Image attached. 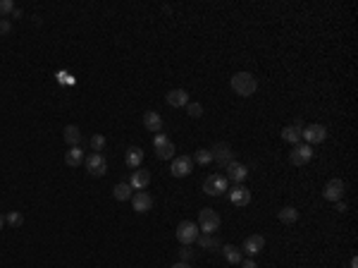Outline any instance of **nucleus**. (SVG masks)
<instances>
[{
	"label": "nucleus",
	"instance_id": "f257e3e1",
	"mask_svg": "<svg viewBox=\"0 0 358 268\" xmlns=\"http://www.w3.org/2000/svg\"><path fill=\"white\" fill-rule=\"evenodd\" d=\"M258 89V82L251 72H236L232 77V91L239 96H253Z\"/></svg>",
	"mask_w": 358,
	"mask_h": 268
},
{
	"label": "nucleus",
	"instance_id": "f03ea898",
	"mask_svg": "<svg viewBox=\"0 0 358 268\" xmlns=\"http://www.w3.org/2000/svg\"><path fill=\"white\" fill-rule=\"evenodd\" d=\"M220 228V216L213 208H201L198 213V230L203 235H213L215 230Z\"/></svg>",
	"mask_w": 358,
	"mask_h": 268
},
{
	"label": "nucleus",
	"instance_id": "7ed1b4c3",
	"mask_svg": "<svg viewBox=\"0 0 358 268\" xmlns=\"http://www.w3.org/2000/svg\"><path fill=\"white\" fill-rule=\"evenodd\" d=\"M198 235H201V230H198V225L191 221H182L177 225V239L182 242L184 247L194 245L196 239H198Z\"/></svg>",
	"mask_w": 358,
	"mask_h": 268
},
{
	"label": "nucleus",
	"instance_id": "20e7f679",
	"mask_svg": "<svg viewBox=\"0 0 358 268\" xmlns=\"http://www.w3.org/2000/svg\"><path fill=\"white\" fill-rule=\"evenodd\" d=\"M227 187H229V182H227L225 175H211L208 180L203 182V194H208V197H220V194H225Z\"/></svg>",
	"mask_w": 358,
	"mask_h": 268
},
{
	"label": "nucleus",
	"instance_id": "39448f33",
	"mask_svg": "<svg viewBox=\"0 0 358 268\" xmlns=\"http://www.w3.org/2000/svg\"><path fill=\"white\" fill-rule=\"evenodd\" d=\"M86 173L94 175V177H103L108 173V160L103 158V153H91L86 158Z\"/></svg>",
	"mask_w": 358,
	"mask_h": 268
},
{
	"label": "nucleus",
	"instance_id": "423d86ee",
	"mask_svg": "<svg viewBox=\"0 0 358 268\" xmlns=\"http://www.w3.org/2000/svg\"><path fill=\"white\" fill-rule=\"evenodd\" d=\"M344 192H346V184H344V180L335 177V180H330V182L325 184V192H322V197H325V201H342V199H344Z\"/></svg>",
	"mask_w": 358,
	"mask_h": 268
},
{
	"label": "nucleus",
	"instance_id": "0eeeda50",
	"mask_svg": "<svg viewBox=\"0 0 358 268\" xmlns=\"http://www.w3.org/2000/svg\"><path fill=\"white\" fill-rule=\"evenodd\" d=\"M301 139H306V144H320L327 139V129L325 125H306V129L301 132Z\"/></svg>",
	"mask_w": 358,
	"mask_h": 268
},
{
	"label": "nucleus",
	"instance_id": "6e6552de",
	"mask_svg": "<svg viewBox=\"0 0 358 268\" xmlns=\"http://www.w3.org/2000/svg\"><path fill=\"white\" fill-rule=\"evenodd\" d=\"M311 158H313V149L306 142H301V144H296V146H294V151H291L289 160H291L294 166H306Z\"/></svg>",
	"mask_w": 358,
	"mask_h": 268
},
{
	"label": "nucleus",
	"instance_id": "1a4fd4ad",
	"mask_svg": "<svg viewBox=\"0 0 358 268\" xmlns=\"http://www.w3.org/2000/svg\"><path fill=\"white\" fill-rule=\"evenodd\" d=\"M153 144H156V153L160 160H170L172 153H174V144H172V139H167L165 134H158L156 139H153Z\"/></svg>",
	"mask_w": 358,
	"mask_h": 268
},
{
	"label": "nucleus",
	"instance_id": "9d476101",
	"mask_svg": "<svg viewBox=\"0 0 358 268\" xmlns=\"http://www.w3.org/2000/svg\"><path fill=\"white\" fill-rule=\"evenodd\" d=\"M211 153H213V160H215V163H220L222 168H227L229 163H232V149H229V144H225V142L215 144Z\"/></svg>",
	"mask_w": 358,
	"mask_h": 268
},
{
	"label": "nucleus",
	"instance_id": "9b49d317",
	"mask_svg": "<svg viewBox=\"0 0 358 268\" xmlns=\"http://www.w3.org/2000/svg\"><path fill=\"white\" fill-rule=\"evenodd\" d=\"M191 168H194V163H191V158L189 156H177L174 160H172V177H187V175H191Z\"/></svg>",
	"mask_w": 358,
	"mask_h": 268
},
{
	"label": "nucleus",
	"instance_id": "f8f14e48",
	"mask_svg": "<svg viewBox=\"0 0 358 268\" xmlns=\"http://www.w3.org/2000/svg\"><path fill=\"white\" fill-rule=\"evenodd\" d=\"M263 247H265V237L263 235H249L246 239H244L242 252H246L249 256H256V254L263 252Z\"/></svg>",
	"mask_w": 358,
	"mask_h": 268
},
{
	"label": "nucleus",
	"instance_id": "ddd939ff",
	"mask_svg": "<svg viewBox=\"0 0 358 268\" xmlns=\"http://www.w3.org/2000/svg\"><path fill=\"white\" fill-rule=\"evenodd\" d=\"M132 204H134V211L136 213H148L153 208V197L148 192H136L132 197Z\"/></svg>",
	"mask_w": 358,
	"mask_h": 268
},
{
	"label": "nucleus",
	"instance_id": "4468645a",
	"mask_svg": "<svg viewBox=\"0 0 358 268\" xmlns=\"http://www.w3.org/2000/svg\"><path fill=\"white\" fill-rule=\"evenodd\" d=\"M227 177L232 182H236V184H242V182L249 177V168L242 166V163H236V160H232V163L227 166Z\"/></svg>",
	"mask_w": 358,
	"mask_h": 268
},
{
	"label": "nucleus",
	"instance_id": "2eb2a0df",
	"mask_svg": "<svg viewBox=\"0 0 358 268\" xmlns=\"http://www.w3.org/2000/svg\"><path fill=\"white\" fill-rule=\"evenodd\" d=\"M229 201H232L234 206H246L251 201V192L246 190L244 184H236V187L229 190Z\"/></svg>",
	"mask_w": 358,
	"mask_h": 268
},
{
	"label": "nucleus",
	"instance_id": "dca6fc26",
	"mask_svg": "<svg viewBox=\"0 0 358 268\" xmlns=\"http://www.w3.org/2000/svg\"><path fill=\"white\" fill-rule=\"evenodd\" d=\"M148 182H151V173L148 170H143V168H136L132 173V180H129V184H132V190H146Z\"/></svg>",
	"mask_w": 358,
	"mask_h": 268
},
{
	"label": "nucleus",
	"instance_id": "f3484780",
	"mask_svg": "<svg viewBox=\"0 0 358 268\" xmlns=\"http://www.w3.org/2000/svg\"><path fill=\"white\" fill-rule=\"evenodd\" d=\"M167 103L172 108H184V105H189V94L184 89H172L167 94Z\"/></svg>",
	"mask_w": 358,
	"mask_h": 268
},
{
	"label": "nucleus",
	"instance_id": "a211bd4d",
	"mask_svg": "<svg viewBox=\"0 0 358 268\" xmlns=\"http://www.w3.org/2000/svg\"><path fill=\"white\" fill-rule=\"evenodd\" d=\"M143 127H146L148 132L158 134L160 129H163V118H160L156 111H148L146 115H143Z\"/></svg>",
	"mask_w": 358,
	"mask_h": 268
},
{
	"label": "nucleus",
	"instance_id": "6ab92c4d",
	"mask_svg": "<svg viewBox=\"0 0 358 268\" xmlns=\"http://www.w3.org/2000/svg\"><path fill=\"white\" fill-rule=\"evenodd\" d=\"M301 132H304V127L301 125H289V127L282 129V139L296 146V144H301Z\"/></svg>",
	"mask_w": 358,
	"mask_h": 268
},
{
	"label": "nucleus",
	"instance_id": "aec40b11",
	"mask_svg": "<svg viewBox=\"0 0 358 268\" xmlns=\"http://www.w3.org/2000/svg\"><path fill=\"white\" fill-rule=\"evenodd\" d=\"M112 197L117 199V201H129V199L134 197V190L129 182H120V184H115V190H112Z\"/></svg>",
	"mask_w": 358,
	"mask_h": 268
},
{
	"label": "nucleus",
	"instance_id": "412c9836",
	"mask_svg": "<svg viewBox=\"0 0 358 268\" xmlns=\"http://www.w3.org/2000/svg\"><path fill=\"white\" fill-rule=\"evenodd\" d=\"M125 160H127V166L136 170V168L141 166V160H143V151H141L139 146H132V149H127Z\"/></svg>",
	"mask_w": 358,
	"mask_h": 268
},
{
	"label": "nucleus",
	"instance_id": "4be33fe9",
	"mask_svg": "<svg viewBox=\"0 0 358 268\" xmlns=\"http://www.w3.org/2000/svg\"><path fill=\"white\" fill-rule=\"evenodd\" d=\"M63 137H65V142L70 144V146H79V142H81V132H79L77 125H67V127H65Z\"/></svg>",
	"mask_w": 358,
	"mask_h": 268
},
{
	"label": "nucleus",
	"instance_id": "5701e85b",
	"mask_svg": "<svg viewBox=\"0 0 358 268\" xmlns=\"http://www.w3.org/2000/svg\"><path fill=\"white\" fill-rule=\"evenodd\" d=\"M81 160H84V151L79 149V146H72V149L65 153V163H67V166H72V168H77Z\"/></svg>",
	"mask_w": 358,
	"mask_h": 268
},
{
	"label": "nucleus",
	"instance_id": "b1692460",
	"mask_svg": "<svg viewBox=\"0 0 358 268\" xmlns=\"http://www.w3.org/2000/svg\"><path fill=\"white\" fill-rule=\"evenodd\" d=\"M222 254H225V259L229 261V263H242V247H234V245H227L225 249H222Z\"/></svg>",
	"mask_w": 358,
	"mask_h": 268
},
{
	"label": "nucleus",
	"instance_id": "393cba45",
	"mask_svg": "<svg viewBox=\"0 0 358 268\" xmlns=\"http://www.w3.org/2000/svg\"><path fill=\"white\" fill-rule=\"evenodd\" d=\"M277 216H280L282 223H296V221H299V211H296L294 206H284Z\"/></svg>",
	"mask_w": 358,
	"mask_h": 268
},
{
	"label": "nucleus",
	"instance_id": "a878e982",
	"mask_svg": "<svg viewBox=\"0 0 358 268\" xmlns=\"http://www.w3.org/2000/svg\"><path fill=\"white\" fill-rule=\"evenodd\" d=\"M196 242H198L203 249H211V252L220 247V242H218V239H215L213 235H198V239H196Z\"/></svg>",
	"mask_w": 358,
	"mask_h": 268
},
{
	"label": "nucleus",
	"instance_id": "bb28decb",
	"mask_svg": "<svg viewBox=\"0 0 358 268\" xmlns=\"http://www.w3.org/2000/svg\"><path fill=\"white\" fill-rule=\"evenodd\" d=\"M213 160V153L208 149H198L196 151V163H201V166H208Z\"/></svg>",
	"mask_w": 358,
	"mask_h": 268
},
{
	"label": "nucleus",
	"instance_id": "cd10ccee",
	"mask_svg": "<svg viewBox=\"0 0 358 268\" xmlns=\"http://www.w3.org/2000/svg\"><path fill=\"white\" fill-rule=\"evenodd\" d=\"M5 221H8L10 225H12V228H19V225H22V223H24V216H22V213H19V211H10Z\"/></svg>",
	"mask_w": 358,
	"mask_h": 268
},
{
	"label": "nucleus",
	"instance_id": "c85d7f7f",
	"mask_svg": "<svg viewBox=\"0 0 358 268\" xmlns=\"http://www.w3.org/2000/svg\"><path fill=\"white\" fill-rule=\"evenodd\" d=\"M91 146H94V153H101L103 146H105V137L103 134H94L91 137Z\"/></svg>",
	"mask_w": 358,
	"mask_h": 268
},
{
	"label": "nucleus",
	"instance_id": "c756f323",
	"mask_svg": "<svg viewBox=\"0 0 358 268\" xmlns=\"http://www.w3.org/2000/svg\"><path fill=\"white\" fill-rule=\"evenodd\" d=\"M187 111H189L191 118H201V115H203V105H201V103H189Z\"/></svg>",
	"mask_w": 358,
	"mask_h": 268
},
{
	"label": "nucleus",
	"instance_id": "7c9ffc66",
	"mask_svg": "<svg viewBox=\"0 0 358 268\" xmlns=\"http://www.w3.org/2000/svg\"><path fill=\"white\" fill-rule=\"evenodd\" d=\"M12 10H15L12 0H0V15H12Z\"/></svg>",
	"mask_w": 358,
	"mask_h": 268
},
{
	"label": "nucleus",
	"instance_id": "2f4dec72",
	"mask_svg": "<svg viewBox=\"0 0 358 268\" xmlns=\"http://www.w3.org/2000/svg\"><path fill=\"white\" fill-rule=\"evenodd\" d=\"M10 29H12V26H10L8 19H0V32H3V34H10Z\"/></svg>",
	"mask_w": 358,
	"mask_h": 268
},
{
	"label": "nucleus",
	"instance_id": "473e14b6",
	"mask_svg": "<svg viewBox=\"0 0 358 268\" xmlns=\"http://www.w3.org/2000/svg\"><path fill=\"white\" fill-rule=\"evenodd\" d=\"M335 208L339 213H344V211H346V204H344V201H335Z\"/></svg>",
	"mask_w": 358,
	"mask_h": 268
},
{
	"label": "nucleus",
	"instance_id": "72a5a7b5",
	"mask_svg": "<svg viewBox=\"0 0 358 268\" xmlns=\"http://www.w3.org/2000/svg\"><path fill=\"white\" fill-rule=\"evenodd\" d=\"M242 268H258V266H256V261L249 259V261H244V263H242Z\"/></svg>",
	"mask_w": 358,
	"mask_h": 268
},
{
	"label": "nucleus",
	"instance_id": "f704fd0d",
	"mask_svg": "<svg viewBox=\"0 0 358 268\" xmlns=\"http://www.w3.org/2000/svg\"><path fill=\"white\" fill-rule=\"evenodd\" d=\"M172 268H191V266H189L187 261H179V263H174V266H172Z\"/></svg>",
	"mask_w": 358,
	"mask_h": 268
},
{
	"label": "nucleus",
	"instance_id": "c9c22d12",
	"mask_svg": "<svg viewBox=\"0 0 358 268\" xmlns=\"http://www.w3.org/2000/svg\"><path fill=\"white\" fill-rule=\"evenodd\" d=\"M191 254H189V249H182V261H187Z\"/></svg>",
	"mask_w": 358,
	"mask_h": 268
},
{
	"label": "nucleus",
	"instance_id": "e433bc0d",
	"mask_svg": "<svg viewBox=\"0 0 358 268\" xmlns=\"http://www.w3.org/2000/svg\"><path fill=\"white\" fill-rule=\"evenodd\" d=\"M12 17H15V19H19V17H22V10H12Z\"/></svg>",
	"mask_w": 358,
	"mask_h": 268
},
{
	"label": "nucleus",
	"instance_id": "4c0bfd02",
	"mask_svg": "<svg viewBox=\"0 0 358 268\" xmlns=\"http://www.w3.org/2000/svg\"><path fill=\"white\" fill-rule=\"evenodd\" d=\"M351 268H358V259H356V256L351 259Z\"/></svg>",
	"mask_w": 358,
	"mask_h": 268
},
{
	"label": "nucleus",
	"instance_id": "58836bf2",
	"mask_svg": "<svg viewBox=\"0 0 358 268\" xmlns=\"http://www.w3.org/2000/svg\"><path fill=\"white\" fill-rule=\"evenodd\" d=\"M3 225H5V218H3V216H0V228H3Z\"/></svg>",
	"mask_w": 358,
	"mask_h": 268
}]
</instances>
